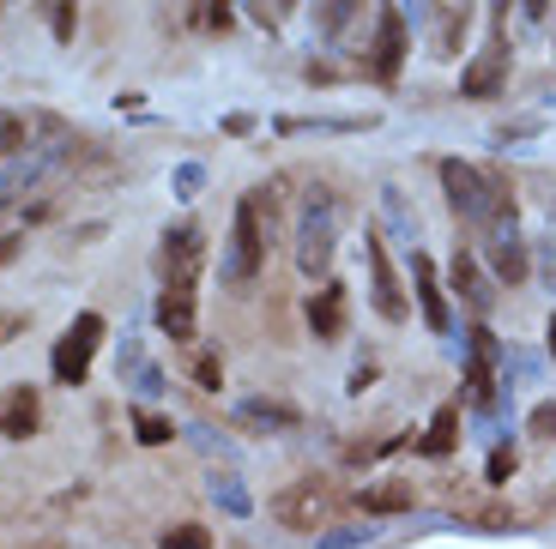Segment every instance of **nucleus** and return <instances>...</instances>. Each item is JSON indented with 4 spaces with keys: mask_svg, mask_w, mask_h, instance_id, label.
Returning <instances> with one entry per match:
<instances>
[{
    "mask_svg": "<svg viewBox=\"0 0 556 549\" xmlns=\"http://www.w3.org/2000/svg\"><path fill=\"white\" fill-rule=\"evenodd\" d=\"M237 423H249V429H296V423H303V411L285 405V398H242Z\"/></svg>",
    "mask_w": 556,
    "mask_h": 549,
    "instance_id": "nucleus-21",
    "label": "nucleus"
},
{
    "mask_svg": "<svg viewBox=\"0 0 556 549\" xmlns=\"http://www.w3.org/2000/svg\"><path fill=\"white\" fill-rule=\"evenodd\" d=\"M442 508L454 513L459 525H472V532H508L515 525V508L502 501L496 489H466V483H447V495H442Z\"/></svg>",
    "mask_w": 556,
    "mask_h": 549,
    "instance_id": "nucleus-10",
    "label": "nucleus"
},
{
    "mask_svg": "<svg viewBox=\"0 0 556 549\" xmlns=\"http://www.w3.org/2000/svg\"><path fill=\"white\" fill-rule=\"evenodd\" d=\"M351 327V290L339 278H320V290L308 296V339L315 344H339Z\"/></svg>",
    "mask_w": 556,
    "mask_h": 549,
    "instance_id": "nucleus-14",
    "label": "nucleus"
},
{
    "mask_svg": "<svg viewBox=\"0 0 556 549\" xmlns=\"http://www.w3.org/2000/svg\"><path fill=\"white\" fill-rule=\"evenodd\" d=\"M466 339H472V344H466V393H459V398H466V411L490 417V411L502 405V386H508V381L496 374V369H502V344H496V332H490L484 320H478Z\"/></svg>",
    "mask_w": 556,
    "mask_h": 549,
    "instance_id": "nucleus-5",
    "label": "nucleus"
},
{
    "mask_svg": "<svg viewBox=\"0 0 556 549\" xmlns=\"http://www.w3.org/2000/svg\"><path fill=\"white\" fill-rule=\"evenodd\" d=\"M200 266H206V235H200V224L164 230V242H157V278L164 284H200Z\"/></svg>",
    "mask_w": 556,
    "mask_h": 549,
    "instance_id": "nucleus-11",
    "label": "nucleus"
},
{
    "mask_svg": "<svg viewBox=\"0 0 556 549\" xmlns=\"http://www.w3.org/2000/svg\"><path fill=\"white\" fill-rule=\"evenodd\" d=\"M357 508L363 513H412L417 508V483H405V477H381V483H363L357 489Z\"/></svg>",
    "mask_w": 556,
    "mask_h": 549,
    "instance_id": "nucleus-20",
    "label": "nucleus"
},
{
    "mask_svg": "<svg viewBox=\"0 0 556 549\" xmlns=\"http://www.w3.org/2000/svg\"><path fill=\"white\" fill-rule=\"evenodd\" d=\"M308 13H315V37L339 42V37H345V30H351V18L363 13V0H315Z\"/></svg>",
    "mask_w": 556,
    "mask_h": 549,
    "instance_id": "nucleus-22",
    "label": "nucleus"
},
{
    "mask_svg": "<svg viewBox=\"0 0 556 549\" xmlns=\"http://www.w3.org/2000/svg\"><path fill=\"white\" fill-rule=\"evenodd\" d=\"M484 260H490V278H496V284H508V290H520V284H527V272H532L527 235H520L515 224H502V230L484 235Z\"/></svg>",
    "mask_w": 556,
    "mask_h": 549,
    "instance_id": "nucleus-15",
    "label": "nucleus"
},
{
    "mask_svg": "<svg viewBox=\"0 0 556 549\" xmlns=\"http://www.w3.org/2000/svg\"><path fill=\"white\" fill-rule=\"evenodd\" d=\"M478 7L472 0H430V18H424V30H430V55H459L466 49V30H472Z\"/></svg>",
    "mask_w": 556,
    "mask_h": 549,
    "instance_id": "nucleus-16",
    "label": "nucleus"
},
{
    "mask_svg": "<svg viewBox=\"0 0 556 549\" xmlns=\"http://www.w3.org/2000/svg\"><path fill=\"white\" fill-rule=\"evenodd\" d=\"M333 247H339V206L327 193H315L296 224V266L303 278H333Z\"/></svg>",
    "mask_w": 556,
    "mask_h": 549,
    "instance_id": "nucleus-6",
    "label": "nucleus"
},
{
    "mask_svg": "<svg viewBox=\"0 0 556 549\" xmlns=\"http://www.w3.org/2000/svg\"><path fill=\"white\" fill-rule=\"evenodd\" d=\"M157 544H164V549H218L206 525H169V532L157 537Z\"/></svg>",
    "mask_w": 556,
    "mask_h": 549,
    "instance_id": "nucleus-26",
    "label": "nucleus"
},
{
    "mask_svg": "<svg viewBox=\"0 0 556 549\" xmlns=\"http://www.w3.org/2000/svg\"><path fill=\"white\" fill-rule=\"evenodd\" d=\"M266 247H273V230H266L254 193H242L237 212H230V242H224V260H218V278L230 290H249L254 278L266 272Z\"/></svg>",
    "mask_w": 556,
    "mask_h": 549,
    "instance_id": "nucleus-3",
    "label": "nucleus"
},
{
    "mask_svg": "<svg viewBox=\"0 0 556 549\" xmlns=\"http://www.w3.org/2000/svg\"><path fill=\"white\" fill-rule=\"evenodd\" d=\"M194 315H200V284L157 290V327H164L169 344H194Z\"/></svg>",
    "mask_w": 556,
    "mask_h": 549,
    "instance_id": "nucleus-17",
    "label": "nucleus"
},
{
    "mask_svg": "<svg viewBox=\"0 0 556 549\" xmlns=\"http://www.w3.org/2000/svg\"><path fill=\"white\" fill-rule=\"evenodd\" d=\"M339 501H345V495H339L327 477H296V483H285V489L266 495V520H273L278 532L315 537V532H327V525H333Z\"/></svg>",
    "mask_w": 556,
    "mask_h": 549,
    "instance_id": "nucleus-2",
    "label": "nucleus"
},
{
    "mask_svg": "<svg viewBox=\"0 0 556 549\" xmlns=\"http://www.w3.org/2000/svg\"><path fill=\"white\" fill-rule=\"evenodd\" d=\"M508 67H515V49H508V30H490V42L478 49L466 67H459V97L490 103V97L508 91Z\"/></svg>",
    "mask_w": 556,
    "mask_h": 549,
    "instance_id": "nucleus-9",
    "label": "nucleus"
},
{
    "mask_svg": "<svg viewBox=\"0 0 556 549\" xmlns=\"http://www.w3.org/2000/svg\"><path fill=\"white\" fill-rule=\"evenodd\" d=\"M459 417H466V398H447L442 411L430 417V429L417 435V454H424V459H447V454H459Z\"/></svg>",
    "mask_w": 556,
    "mask_h": 549,
    "instance_id": "nucleus-19",
    "label": "nucleus"
},
{
    "mask_svg": "<svg viewBox=\"0 0 556 549\" xmlns=\"http://www.w3.org/2000/svg\"><path fill=\"white\" fill-rule=\"evenodd\" d=\"M363 266H369V308H376L388 327H405V320H412V303H405V284H400V272H393L388 242H381L376 230L363 235Z\"/></svg>",
    "mask_w": 556,
    "mask_h": 549,
    "instance_id": "nucleus-8",
    "label": "nucleus"
},
{
    "mask_svg": "<svg viewBox=\"0 0 556 549\" xmlns=\"http://www.w3.org/2000/svg\"><path fill=\"white\" fill-rule=\"evenodd\" d=\"M520 13H527V18H551V0H520Z\"/></svg>",
    "mask_w": 556,
    "mask_h": 549,
    "instance_id": "nucleus-34",
    "label": "nucleus"
},
{
    "mask_svg": "<svg viewBox=\"0 0 556 549\" xmlns=\"http://www.w3.org/2000/svg\"><path fill=\"white\" fill-rule=\"evenodd\" d=\"M527 435H532V441H556V398H544V405H532V417H527Z\"/></svg>",
    "mask_w": 556,
    "mask_h": 549,
    "instance_id": "nucleus-27",
    "label": "nucleus"
},
{
    "mask_svg": "<svg viewBox=\"0 0 556 549\" xmlns=\"http://www.w3.org/2000/svg\"><path fill=\"white\" fill-rule=\"evenodd\" d=\"M230 18H237V0H206V25L212 30H230Z\"/></svg>",
    "mask_w": 556,
    "mask_h": 549,
    "instance_id": "nucleus-29",
    "label": "nucleus"
},
{
    "mask_svg": "<svg viewBox=\"0 0 556 549\" xmlns=\"http://www.w3.org/2000/svg\"><path fill=\"white\" fill-rule=\"evenodd\" d=\"M400 7H412V18H417V25L430 18V0H400Z\"/></svg>",
    "mask_w": 556,
    "mask_h": 549,
    "instance_id": "nucleus-35",
    "label": "nucleus"
},
{
    "mask_svg": "<svg viewBox=\"0 0 556 549\" xmlns=\"http://www.w3.org/2000/svg\"><path fill=\"white\" fill-rule=\"evenodd\" d=\"M296 7H303V0H273V13H296Z\"/></svg>",
    "mask_w": 556,
    "mask_h": 549,
    "instance_id": "nucleus-37",
    "label": "nucleus"
},
{
    "mask_svg": "<svg viewBox=\"0 0 556 549\" xmlns=\"http://www.w3.org/2000/svg\"><path fill=\"white\" fill-rule=\"evenodd\" d=\"M188 381H194L200 393H218L224 386V357L218 350H194V357H188Z\"/></svg>",
    "mask_w": 556,
    "mask_h": 549,
    "instance_id": "nucleus-25",
    "label": "nucleus"
},
{
    "mask_svg": "<svg viewBox=\"0 0 556 549\" xmlns=\"http://www.w3.org/2000/svg\"><path fill=\"white\" fill-rule=\"evenodd\" d=\"M544 350H551V357H556V315L544 320Z\"/></svg>",
    "mask_w": 556,
    "mask_h": 549,
    "instance_id": "nucleus-36",
    "label": "nucleus"
},
{
    "mask_svg": "<svg viewBox=\"0 0 556 549\" xmlns=\"http://www.w3.org/2000/svg\"><path fill=\"white\" fill-rule=\"evenodd\" d=\"M103 332H110V320L98 315V308H85V315H73V327L55 339V350H49V369H55L61 386H85V374H91V357H98Z\"/></svg>",
    "mask_w": 556,
    "mask_h": 549,
    "instance_id": "nucleus-7",
    "label": "nucleus"
},
{
    "mask_svg": "<svg viewBox=\"0 0 556 549\" xmlns=\"http://www.w3.org/2000/svg\"><path fill=\"white\" fill-rule=\"evenodd\" d=\"M30 327V308H18V315H0V344H13V332Z\"/></svg>",
    "mask_w": 556,
    "mask_h": 549,
    "instance_id": "nucleus-30",
    "label": "nucleus"
},
{
    "mask_svg": "<svg viewBox=\"0 0 556 549\" xmlns=\"http://www.w3.org/2000/svg\"><path fill=\"white\" fill-rule=\"evenodd\" d=\"M42 429V393L30 381L0 393V441H30Z\"/></svg>",
    "mask_w": 556,
    "mask_h": 549,
    "instance_id": "nucleus-18",
    "label": "nucleus"
},
{
    "mask_svg": "<svg viewBox=\"0 0 556 549\" xmlns=\"http://www.w3.org/2000/svg\"><path fill=\"white\" fill-rule=\"evenodd\" d=\"M369 381H376V362H357V369H351V393H363Z\"/></svg>",
    "mask_w": 556,
    "mask_h": 549,
    "instance_id": "nucleus-32",
    "label": "nucleus"
},
{
    "mask_svg": "<svg viewBox=\"0 0 556 549\" xmlns=\"http://www.w3.org/2000/svg\"><path fill=\"white\" fill-rule=\"evenodd\" d=\"M442 176V193H447V212H454L466 230H502L515 224V181L502 169H478V164H459V157H442L435 164Z\"/></svg>",
    "mask_w": 556,
    "mask_h": 549,
    "instance_id": "nucleus-1",
    "label": "nucleus"
},
{
    "mask_svg": "<svg viewBox=\"0 0 556 549\" xmlns=\"http://www.w3.org/2000/svg\"><path fill=\"white\" fill-rule=\"evenodd\" d=\"M508 7H520V0H490V18H496V30H508Z\"/></svg>",
    "mask_w": 556,
    "mask_h": 549,
    "instance_id": "nucleus-33",
    "label": "nucleus"
},
{
    "mask_svg": "<svg viewBox=\"0 0 556 549\" xmlns=\"http://www.w3.org/2000/svg\"><path fill=\"white\" fill-rule=\"evenodd\" d=\"M515 471H520V447H515V441H496L490 459H484V483H490V489H508Z\"/></svg>",
    "mask_w": 556,
    "mask_h": 549,
    "instance_id": "nucleus-24",
    "label": "nucleus"
},
{
    "mask_svg": "<svg viewBox=\"0 0 556 549\" xmlns=\"http://www.w3.org/2000/svg\"><path fill=\"white\" fill-rule=\"evenodd\" d=\"M55 42H73V30H79V0H55Z\"/></svg>",
    "mask_w": 556,
    "mask_h": 549,
    "instance_id": "nucleus-28",
    "label": "nucleus"
},
{
    "mask_svg": "<svg viewBox=\"0 0 556 549\" xmlns=\"http://www.w3.org/2000/svg\"><path fill=\"white\" fill-rule=\"evenodd\" d=\"M412 284H417V315H424V327H430L435 339H447V332H454V303H447V284H442V272H435V260L424 247H412Z\"/></svg>",
    "mask_w": 556,
    "mask_h": 549,
    "instance_id": "nucleus-13",
    "label": "nucleus"
},
{
    "mask_svg": "<svg viewBox=\"0 0 556 549\" xmlns=\"http://www.w3.org/2000/svg\"><path fill=\"white\" fill-rule=\"evenodd\" d=\"M447 296H459V308L472 320H490V308H496V278L478 266V254L454 247V260H447Z\"/></svg>",
    "mask_w": 556,
    "mask_h": 549,
    "instance_id": "nucleus-12",
    "label": "nucleus"
},
{
    "mask_svg": "<svg viewBox=\"0 0 556 549\" xmlns=\"http://www.w3.org/2000/svg\"><path fill=\"white\" fill-rule=\"evenodd\" d=\"M405 55H412V18H405L400 0H381L376 7V37H369V49H363L357 67L369 73L376 85H400Z\"/></svg>",
    "mask_w": 556,
    "mask_h": 549,
    "instance_id": "nucleus-4",
    "label": "nucleus"
},
{
    "mask_svg": "<svg viewBox=\"0 0 556 549\" xmlns=\"http://www.w3.org/2000/svg\"><path fill=\"white\" fill-rule=\"evenodd\" d=\"M18 254H25V235H18V230H13V235H0V272H7Z\"/></svg>",
    "mask_w": 556,
    "mask_h": 549,
    "instance_id": "nucleus-31",
    "label": "nucleus"
},
{
    "mask_svg": "<svg viewBox=\"0 0 556 549\" xmlns=\"http://www.w3.org/2000/svg\"><path fill=\"white\" fill-rule=\"evenodd\" d=\"M134 441L139 447H169V441H176V423H169L164 411H152V405H134Z\"/></svg>",
    "mask_w": 556,
    "mask_h": 549,
    "instance_id": "nucleus-23",
    "label": "nucleus"
}]
</instances>
